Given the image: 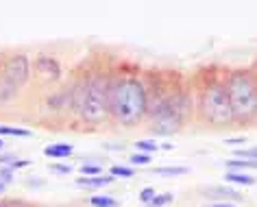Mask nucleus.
Here are the masks:
<instances>
[{
	"label": "nucleus",
	"mask_w": 257,
	"mask_h": 207,
	"mask_svg": "<svg viewBox=\"0 0 257 207\" xmlns=\"http://www.w3.org/2000/svg\"><path fill=\"white\" fill-rule=\"evenodd\" d=\"M109 118L122 127H136L146 116V89L142 79L133 74H118L109 79L107 89Z\"/></svg>",
	"instance_id": "nucleus-1"
},
{
	"label": "nucleus",
	"mask_w": 257,
	"mask_h": 207,
	"mask_svg": "<svg viewBox=\"0 0 257 207\" xmlns=\"http://www.w3.org/2000/svg\"><path fill=\"white\" fill-rule=\"evenodd\" d=\"M107 89L109 76L105 74H89L70 89V107L76 116L87 125H100L109 118L107 105Z\"/></svg>",
	"instance_id": "nucleus-2"
},
{
	"label": "nucleus",
	"mask_w": 257,
	"mask_h": 207,
	"mask_svg": "<svg viewBox=\"0 0 257 207\" xmlns=\"http://www.w3.org/2000/svg\"><path fill=\"white\" fill-rule=\"evenodd\" d=\"M233 120H250L257 114V79L250 72H231L224 81Z\"/></svg>",
	"instance_id": "nucleus-3"
},
{
	"label": "nucleus",
	"mask_w": 257,
	"mask_h": 207,
	"mask_svg": "<svg viewBox=\"0 0 257 207\" xmlns=\"http://www.w3.org/2000/svg\"><path fill=\"white\" fill-rule=\"evenodd\" d=\"M198 114H201V120L211 127H224L233 122L224 81H211L203 87L198 96Z\"/></svg>",
	"instance_id": "nucleus-4"
},
{
	"label": "nucleus",
	"mask_w": 257,
	"mask_h": 207,
	"mask_svg": "<svg viewBox=\"0 0 257 207\" xmlns=\"http://www.w3.org/2000/svg\"><path fill=\"white\" fill-rule=\"evenodd\" d=\"M29 74H31V63L24 55H11L3 61L0 66V76H3L7 83H11L16 89H20L24 83L29 81Z\"/></svg>",
	"instance_id": "nucleus-5"
},
{
	"label": "nucleus",
	"mask_w": 257,
	"mask_h": 207,
	"mask_svg": "<svg viewBox=\"0 0 257 207\" xmlns=\"http://www.w3.org/2000/svg\"><path fill=\"white\" fill-rule=\"evenodd\" d=\"M35 74L40 76L42 83H55V81H59L61 68L53 57H40L35 61Z\"/></svg>",
	"instance_id": "nucleus-6"
},
{
	"label": "nucleus",
	"mask_w": 257,
	"mask_h": 207,
	"mask_svg": "<svg viewBox=\"0 0 257 207\" xmlns=\"http://www.w3.org/2000/svg\"><path fill=\"white\" fill-rule=\"evenodd\" d=\"M201 192L205 194V196H209V198H224V203H227V200H240L242 198L240 192L231 190V187H220V185L205 187V190H201Z\"/></svg>",
	"instance_id": "nucleus-7"
},
{
	"label": "nucleus",
	"mask_w": 257,
	"mask_h": 207,
	"mask_svg": "<svg viewBox=\"0 0 257 207\" xmlns=\"http://www.w3.org/2000/svg\"><path fill=\"white\" fill-rule=\"evenodd\" d=\"M74 148L70 144H48L46 148H44V155L46 157H53V159H66L72 155Z\"/></svg>",
	"instance_id": "nucleus-8"
},
{
	"label": "nucleus",
	"mask_w": 257,
	"mask_h": 207,
	"mask_svg": "<svg viewBox=\"0 0 257 207\" xmlns=\"http://www.w3.org/2000/svg\"><path fill=\"white\" fill-rule=\"evenodd\" d=\"M113 177L109 174V177H81L79 181H76V185L81 187H98V185H107L111 183Z\"/></svg>",
	"instance_id": "nucleus-9"
},
{
	"label": "nucleus",
	"mask_w": 257,
	"mask_h": 207,
	"mask_svg": "<svg viewBox=\"0 0 257 207\" xmlns=\"http://www.w3.org/2000/svg\"><path fill=\"white\" fill-rule=\"evenodd\" d=\"M190 170L185 166H166V168H157L155 174L159 177H183V174H188Z\"/></svg>",
	"instance_id": "nucleus-10"
},
{
	"label": "nucleus",
	"mask_w": 257,
	"mask_h": 207,
	"mask_svg": "<svg viewBox=\"0 0 257 207\" xmlns=\"http://www.w3.org/2000/svg\"><path fill=\"white\" fill-rule=\"evenodd\" d=\"M231 183H237V185H253L255 183V177H250V174H237V172H227V177H224Z\"/></svg>",
	"instance_id": "nucleus-11"
},
{
	"label": "nucleus",
	"mask_w": 257,
	"mask_h": 207,
	"mask_svg": "<svg viewBox=\"0 0 257 207\" xmlns=\"http://www.w3.org/2000/svg\"><path fill=\"white\" fill-rule=\"evenodd\" d=\"M0 135H16V138H29L31 131H29V129H20V127L0 125Z\"/></svg>",
	"instance_id": "nucleus-12"
},
{
	"label": "nucleus",
	"mask_w": 257,
	"mask_h": 207,
	"mask_svg": "<svg viewBox=\"0 0 257 207\" xmlns=\"http://www.w3.org/2000/svg\"><path fill=\"white\" fill-rule=\"evenodd\" d=\"M89 205L94 207H118V200L111 196H92L89 198Z\"/></svg>",
	"instance_id": "nucleus-13"
},
{
	"label": "nucleus",
	"mask_w": 257,
	"mask_h": 207,
	"mask_svg": "<svg viewBox=\"0 0 257 207\" xmlns=\"http://www.w3.org/2000/svg\"><path fill=\"white\" fill-rule=\"evenodd\" d=\"M133 174H136V170H131V168H126V166H113L111 168V177H122V179H131Z\"/></svg>",
	"instance_id": "nucleus-14"
},
{
	"label": "nucleus",
	"mask_w": 257,
	"mask_h": 207,
	"mask_svg": "<svg viewBox=\"0 0 257 207\" xmlns=\"http://www.w3.org/2000/svg\"><path fill=\"white\" fill-rule=\"evenodd\" d=\"M170 200H172V194H168V192H166V194H155L149 205L151 207H164V205H168Z\"/></svg>",
	"instance_id": "nucleus-15"
},
{
	"label": "nucleus",
	"mask_w": 257,
	"mask_h": 207,
	"mask_svg": "<svg viewBox=\"0 0 257 207\" xmlns=\"http://www.w3.org/2000/svg\"><path fill=\"white\" fill-rule=\"evenodd\" d=\"M235 155H237V159H248V161H257V146H253V148H246V151H235Z\"/></svg>",
	"instance_id": "nucleus-16"
},
{
	"label": "nucleus",
	"mask_w": 257,
	"mask_h": 207,
	"mask_svg": "<svg viewBox=\"0 0 257 207\" xmlns=\"http://www.w3.org/2000/svg\"><path fill=\"white\" fill-rule=\"evenodd\" d=\"M14 181V170L9 166H0V183L3 185H9Z\"/></svg>",
	"instance_id": "nucleus-17"
},
{
	"label": "nucleus",
	"mask_w": 257,
	"mask_h": 207,
	"mask_svg": "<svg viewBox=\"0 0 257 207\" xmlns=\"http://www.w3.org/2000/svg\"><path fill=\"white\" fill-rule=\"evenodd\" d=\"M100 170H102V168L100 166H94V164H85V166L81 168L83 177H100Z\"/></svg>",
	"instance_id": "nucleus-18"
},
{
	"label": "nucleus",
	"mask_w": 257,
	"mask_h": 207,
	"mask_svg": "<svg viewBox=\"0 0 257 207\" xmlns=\"http://www.w3.org/2000/svg\"><path fill=\"white\" fill-rule=\"evenodd\" d=\"M229 168H257V161H248V159H231Z\"/></svg>",
	"instance_id": "nucleus-19"
},
{
	"label": "nucleus",
	"mask_w": 257,
	"mask_h": 207,
	"mask_svg": "<svg viewBox=\"0 0 257 207\" xmlns=\"http://www.w3.org/2000/svg\"><path fill=\"white\" fill-rule=\"evenodd\" d=\"M155 194H157V192H155V187H146V190H142V192H140V200L149 205L151 200H153V196H155Z\"/></svg>",
	"instance_id": "nucleus-20"
},
{
	"label": "nucleus",
	"mask_w": 257,
	"mask_h": 207,
	"mask_svg": "<svg viewBox=\"0 0 257 207\" xmlns=\"http://www.w3.org/2000/svg\"><path fill=\"white\" fill-rule=\"evenodd\" d=\"M138 148H140V151H157V144H155V142H151V140H140L138 142Z\"/></svg>",
	"instance_id": "nucleus-21"
},
{
	"label": "nucleus",
	"mask_w": 257,
	"mask_h": 207,
	"mask_svg": "<svg viewBox=\"0 0 257 207\" xmlns=\"http://www.w3.org/2000/svg\"><path fill=\"white\" fill-rule=\"evenodd\" d=\"M131 161H133V164H151V155L136 153V155H131Z\"/></svg>",
	"instance_id": "nucleus-22"
},
{
	"label": "nucleus",
	"mask_w": 257,
	"mask_h": 207,
	"mask_svg": "<svg viewBox=\"0 0 257 207\" xmlns=\"http://www.w3.org/2000/svg\"><path fill=\"white\" fill-rule=\"evenodd\" d=\"M0 207H35L31 203H24V200H3Z\"/></svg>",
	"instance_id": "nucleus-23"
},
{
	"label": "nucleus",
	"mask_w": 257,
	"mask_h": 207,
	"mask_svg": "<svg viewBox=\"0 0 257 207\" xmlns=\"http://www.w3.org/2000/svg\"><path fill=\"white\" fill-rule=\"evenodd\" d=\"M27 166H31V161H29V159H14V161L9 164L11 170H18V168H27Z\"/></svg>",
	"instance_id": "nucleus-24"
},
{
	"label": "nucleus",
	"mask_w": 257,
	"mask_h": 207,
	"mask_svg": "<svg viewBox=\"0 0 257 207\" xmlns=\"http://www.w3.org/2000/svg\"><path fill=\"white\" fill-rule=\"evenodd\" d=\"M50 170H55L57 174H68V172H72V168L63 166V164H53V166H50Z\"/></svg>",
	"instance_id": "nucleus-25"
},
{
	"label": "nucleus",
	"mask_w": 257,
	"mask_h": 207,
	"mask_svg": "<svg viewBox=\"0 0 257 207\" xmlns=\"http://www.w3.org/2000/svg\"><path fill=\"white\" fill-rule=\"evenodd\" d=\"M244 138H233V140H227V144H242Z\"/></svg>",
	"instance_id": "nucleus-26"
},
{
	"label": "nucleus",
	"mask_w": 257,
	"mask_h": 207,
	"mask_svg": "<svg viewBox=\"0 0 257 207\" xmlns=\"http://www.w3.org/2000/svg\"><path fill=\"white\" fill-rule=\"evenodd\" d=\"M207 207H233L231 203H214V205H207Z\"/></svg>",
	"instance_id": "nucleus-27"
},
{
	"label": "nucleus",
	"mask_w": 257,
	"mask_h": 207,
	"mask_svg": "<svg viewBox=\"0 0 257 207\" xmlns=\"http://www.w3.org/2000/svg\"><path fill=\"white\" fill-rule=\"evenodd\" d=\"M5 187H7V185H3V183H0V192H3V190H5Z\"/></svg>",
	"instance_id": "nucleus-28"
},
{
	"label": "nucleus",
	"mask_w": 257,
	"mask_h": 207,
	"mask_svg": "<svg viewBox=\"0 0 257 207\" xmlns=\"http://www.w3.org/2000/svg\"><path fill=\"white\" fill-rule=\"evenodd\" d=\"M0 148H3V140H0Z\"/></svg>",
	"instance_id": "nucleus-29"
}]
</instances>
